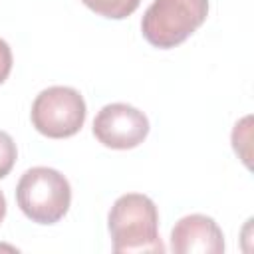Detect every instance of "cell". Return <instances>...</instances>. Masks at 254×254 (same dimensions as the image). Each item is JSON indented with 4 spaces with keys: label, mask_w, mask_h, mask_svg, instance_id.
Instances as JSON below:
<instances>
[{
    "label": "cell",
    "mask_w": 254,
    "mask_h": 254,
    "mask_svg": "<svg viewBox=\"0 0 254 254\" xmlns=\"http://www.w3.org/2000/svg\"><path fill=\"white\" fill-rule=\"evenodd\" d=\"M113 252H165L159 236V210L147 194H121L107 216Z\"/></svg>",
    "instance_id": "cell-1"
},
{
    "label": "cell",
    "mask_w": 254,
    "mask_h": 254,
    "mask_svg": "<svg viewBox=\"0 0 254 254\" xmlns=\"http://www.w3.org/2000/svg\"><path fill=\"white\" fill-rule=\"evenodd\" d=\"M20 210L38 224H56L65 216L71 202L67 179L50 167L28 169L16 187Z\"/></svg>",
    "instance_id": "cell-2"
},
{
    "label": "cell",
    "mask_w": 254,
    "mask_h": 254,
    "mask_svg": "<svg viewBox=\"0 0 254 254\" xmlns=\"http://www.w3.org/2000/svg\"><path fill=\"white\" fill-rule=\"evenodd\" d=\"M208 16V0H153L141 20L143 38L161 50L183 44Z\"/></svg>",
    "instance_id": "cell-3"
},
{
    "label": "cell",
    "mask_w": 254,
    "mask_h": 254,
    "mask_svg": "<svg viewBox=\"0 0 254 254\" xmlns=\"http://www.w3.org/2000/svg\"><path fill=\"white\" fill-rule=\"evenodd\" d=\"M30 117L38 133L50 139H65L83 127L85 101L73 87L52 85L36 95Z\"/></svg>",
    "instance_id": "cell-4"
},
{
    "label": "cell",
    "mask_w": 254,
    "mask_h": 254,
    "mask_svg": "<svg viewBox=\"0 0 254 254\" xmlns=\"http://www.w3.org/2000/svg\"><path fill=\"white\" fill-rule=\"evenodd\" d=\"M95 139L109 149H133L149 135V119L143 111L127 103H109L93 119Z\"/></svg>",
    "instance_id": "cell-5"
},
{
    "label": "cell",
    "mask_w": 254,
    "mask_h": 254,
    "mask_svg": "<svg viewBox=\"0 0 254 254\" xmlns=\"http://www.w3.org/2000/svg\"><path fill=\"white\" fill-rule=\"evenodd\" d=\"M171 250L177 254H222L224 234L214 218L187 214L171 230Z\"/></svg>",
    "instance_id": "cell-6"
},
{
    "label": "cell",
    "mask_w": 254,
    "mask_h": 254,
    "mask_svg": "<svg viewBox=\"0 0 254 254\" xmlns=\"http://www.w3.org/2000/svg\"><path fill=\"white\" fill-rule=\"evenodd\" d=\"M81 2L95 14L111 20H121L131 16L141 4V0H81Z\"/></svg>",
    "instance_id": "cell-7"
},
{
    "label": "cell",
    "mask_w": 254,
    "mask_h": 254,
    "mask_svg": "<svg viewBox=\"0 0 254 254\" xmlns=\"http://www.w3.org/2000/svg\"><path fill=\"white\" fill-rule=\"evenodd\" d=\"M250 125H252V117L246 115L232 129V147L248 169H250V141H252V127Z\"/></svg>",
    "instance_id": "cell-8"
},
{
    "label": "cell",
    "mask_w": 254,
    "mask_h": 254,
    "mask_svg": "<svg viewBox=\"0 0 254 254\" xmlns=\"http://www.w3.org/2000/svg\"><path fill=\"white\" fill-rule=\"evenodd\" d=\"M16 157H18V149L14 139L6 131H0V179H4L12 171Z\"/></svg>",
    "instance_id": "cell-9"
},
{
    "label": "cell",
    "mask_w": 254,
    "mask_h": 254,
    "mask_svg": "<svg viewBox=\"0 0 254 254\" xmlns=\"http://www.w3.org/2000/svg\"><path fill=\"white\" fill-rule=\"evenodd\" d=\"M10 71H12V50L0 38V83H4L8 79Z\"/></svg>",
    "instance_id": "cell-10"
},
{
    "label": "cell",
    "mask_w": 254,
    "mask_h": 254,
    "mask_svg": "<svg viewBox=\"0 0 254 254\" xmlns=\"http://www.w3.org/2000/svg\"><path fill=\"white\" fill-rule=\"evenodd\" d=\"M6 216V198H4V192L0 190V222L4 220Z\"/></svg>",
    "instance_id": "cell-11"
}]
</instances>
